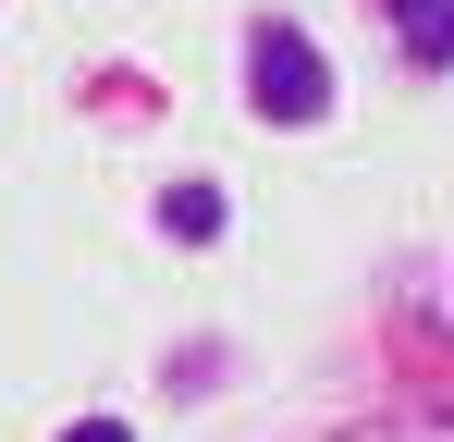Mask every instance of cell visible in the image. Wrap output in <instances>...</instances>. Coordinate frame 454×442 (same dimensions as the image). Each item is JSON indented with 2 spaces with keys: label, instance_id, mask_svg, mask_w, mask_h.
Listing matches in <instances>:
<instances>
[{
  "label": "cell",
  "instance_id": "6da1fadb",
  "mask_svg": "<svg viewBox=\"0 0 454 442\" xmlns=\"http://www.w3.org/2000/svg\"><path fill=\"white\" fill-rule=\"evenodd\" d=\"M258 111L270 123H319L332 111V74H319V50L295 25H258Z\"/></svg>",
  "mask_w": 454,
  "mask_h": 442
},
{
  "label": "cell",
  "instance_id": "7a4b0ae2",
  "mask_svg": "<svg viewBox=\"0 0 454 442\" xmlns=\"http://www.w3.org/2000/svg\"><path fill=\"white\" fill-rule=\"evenodd\" d=\"M405 50L418 62H454V0H405Z\"/></svg>",
  "mask_w": 454,
  "mask_h": 442
},
{
  "label": "cell",
  "instance_id": "3957f363",
  "mask_svg": "<svg viewBox=\"0 0 454 442\" xmlns=\"http://www.w3.org/2000/svg\"><path fill=\"white\" fill-rule=\"evenodd\" d=\"M160 221H172L184 246H209V233H222V197H209V185H172V209H160Z\"/></svg>",
  "mask_w": 454,
  "mask_h": 442
},
{
  "label": "cell",
  "instance_id": "277c9868",
  "mask_svg": "<svg viewBox=\"0 0 454 442\" xmlns=\"http://www.w3.org/2000/svg\"><path fill=\"white\" fill-rule=\"evenodd\" d=\"M62 442H136V430H123V418H86V430H62Z\"/></svg>",
  "mask_w": 454,
  "mask_h": 442
}]
</instances>
